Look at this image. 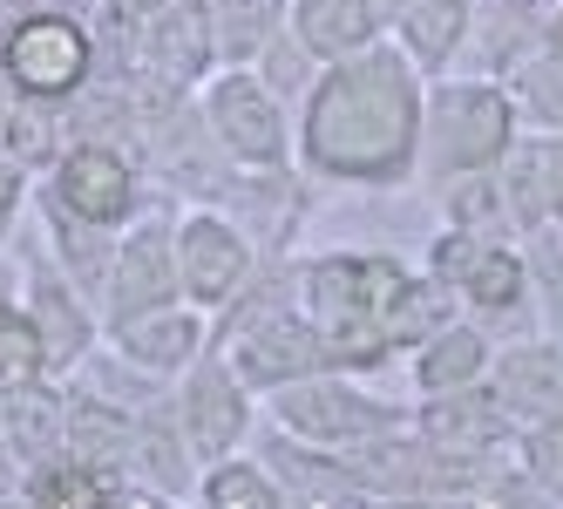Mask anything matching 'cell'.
I'll return each mask as SVG.
<instances>
[{
	"label": "cell",
	"mask_w": 563,
	"mask_h": 509,
	"mask_svg": "<svg viewBox=\"0 0 563 509\" xmlns=\"http://www.w3.org/2000/svg\"><path fill=\"white\" fill-rule=\"evenodd\" d=\"M530 476L543 496L563 502V414H543L537 421V435H530Z\"/></svg>",
	"instance_id": "f546056e"
},
{
	"label": "cell",
	"mask_w": 563,
	"mask_h": 509,
	"mask_svg": "<svg viewBox=\"0 0 563 509\" xmlns=\"http://www.w3.org/2000/svg\"><path fill=\"white\" fill-rule=\"evenodd\" d=\"M496 218H503L496 170H462V177H455V198H449V224H455V231H475V239H489Z\"/></svg>",
	"instance_id": "83f0119b"
},
{
	"label": "cell",
	"mask_w": 563,
	"mask_h": 509,
	"mask_svg": "<svg viewBox=\"0 0 563 509\" xmlns=\"http://www.w3.org/2000/svg\"><path fill=\"white\" fill-rule=\"evenodd\" d=\"M503 401L489 395L482 380L468 387H441V395H428V414H421V442L434 449H462V455H482L503 442Z\"/></svg>",
	"instance_id": "e0dca14e"
},
{
	"label": "cell",
	"mask_w": 563,
	"mask_h": 509,
	"mask_svg": "<svg viewBox=\"0 0 563 509\" xmlns=\"http://www.w3.org/2000/svg\"><path fill=\"white\" fill-rule=\"evenodd\" d=\"M14 496L34 502V509H115V476H102V468H89L82 455H48L14 476Z\"/></svg>",
	"instance_id": "ffe728a7"
},
{
	"label": "cell",
	"mask_w": 563,
	"mask_h": 509,
	"mask_svg": "<svg viewBox=\"0 0 563 509\" xmlns=\"http://www.w3.org/2000/svg\"><path fill=\"white\" fill-rule=\"evenodd\" d=\"M21 380H55V374H48V346L34 333L27 306H8L0 312V387H21Z\"/></svg>",
	"instance_id": "4316f807"
},
{
	"label": "cell",
	"mask_w": 563,
	"mask_h": 509,
	"mask_svg": "<svg viewBox=\"0 0 563 509\" xmlns=\"http://www.w3.org/2000/svg\"><path fill=\"white\" fill-rule=\"evenodd\" d=\"M184 299L177 286V224L170 218H130L115 231V252H109V279H102V327L130 320V312H150V306H170Z\"/></svg>",
	"instance_id": "ba28073f"
},
{
	"label": "cell",
	"mask_w": 563,
	"mask_h": 509,
	"mask_svg": "<svg viewBox=\"0 0 563 509\" xmlns=\"http://www.w3.org/2000/svg\"><path fill=\"white\" fill-rule=\"evenodd\" d=\"M34 204V177L14 164L8 150H0V245L14 239V224H21V211Z\"/></svg>",
	"instance_id": "4dcf8cb0"
},
{
	"label": "cell",
	"mask_w": 563,
	"mask_h": 509,
	"mask_svg": "<svg viewBox=\"0 0 563 509\" xmlns=\"http://www.w3.org/2000/svg\"><path fill=\"white\" fill-rule=\"evenodd\" d=\"M462 34H468V0H415V8L400 14V48H408L415 68L455 62Z\"/></svg>",
	"instance_id": "603a6c76"
},
{
	"label": "cell",
	"mask_w": 563,
	"mask_h": 509,
	"mask_svg": "<svg viewBox=\"0 0 563 509\" xmlns=\"http://www.w3.org/2000/svg\"><path fill=\"white\" fill-rule=\"evenodd\" d=\"M109 354H123L150 380H170V374H184L197 354H205V312L177 306V299L150 306V312H130V320L109 327Z\"/></svg>",
	"instance_id": "5bb4252c"
},
{
	"label": "cell",
	"mask_w": 563,
	"mask_h": 509,
	"mask_svg": "<svg viewBox=\"0 0 563 509\" xmlns=\"http://www.w3.org/2000/svg\"><path fill=\"white\" fill-rule=\"evenodd\" d=\"M8 102H14V82H8V75H0V115H8Z\"/></svg>",
	"instance_id": "d590c367"
},
{
	"label": "cell",
	"mask_w": 563,
	"mask_h": 509,
	"mask_svg": "<svg viewBox=\"0 0 563 509\" xmlns=\"http://www.w3.org/2000/svg\"><path fill=\"white\" fill-rule=\"evenodd\" d=\"M252 279V245L245 231L224 224L218 211H190L177 224V286L190 306H231Z\"/></svg>",
	"instance_id": "8fae6325"
},
{
	"label": "cell",
	"mask_w": 563,
	"mask_h": 509,
	"mask_svg": "<svg viewBox=\"0 0 563 509\" xmlns=\"http://www.w3.org/2000/svg\"><path fill=\"white\" fill-rule=\"evenodd\" d=\"M102 8H115V14H130V21H150L156 8H170V0H102Z\"/></svg>",
	"instance_id": "d6a6232c"
},
{
	"label": "cell",
	"mask_w": 563,
	"mask_h": 509,
	"mask_svg": "<svg viewBox=\"0 0 563 509\" xmlns=\"http://www.w3.org/2000/svg\"><path fill=\"white\" fill-rule=\"evenodd\" d=\"M272 414L292 442H319V449H353L367 435H387L394 414L387 401L360 395V387L340 380V367H319V374H299L286 387H272Z\"/></svg>",
	"instance_id": "8992f818"
},
{
	"label": "cell",
	"mask_w": 563,
	"mask_h": 509,
	"mask_svg": "<svg viewBox=\"0 0 563 509\" xmlns=\"http://www.w3.org/2000/svg\"><path fill=\"white\" fill-rule=\"evenodd\" d=\"M306 164L340 184H400L421 156V68L408 48H360L327 62L306 96Z\"/></svg>",
	"instance_id": "6da1fadb"
},
{
	"label": "cell",
	"mask_w": 563,
	"mask_h": 509,
	"mask_svg": "<svg viewBox=\"0 0 563 509\" xmlns=\"http://www.w3.org/2000/svg\"><path fill=\"white\" fill-rule=\"evenodd\" d=\"M190 468H197V449L184 435L177 408H136L130 449H123V483L115 489H143L150 502H177V496H190Z\"/></svg>",
	"instance_id": "4fadbf2b"
},
{
	"label": "cell",
	"mask_w": 563,
	"mask_h": 509,
	"mask_svg": "<svg viewBox=\"0 0 563 509\" xmlns=\"http://www.w3.org/2000/svg\"><path fill=\"white\" fill-rule=\"evenodd\" d=\"M415 380L428 387V395H441V387H468L489 374V340H482L475 327H434L421 346H415Z\"/></svg>",
	"instance_id": "7402d4cb"
},
{
	"label": "cell",
	"mask_w": 563,
	"mask_h": 509,
	"mask_svg": "<svg viewBox=\"0 0 563 509\" xmlns=\"http://www.w3.org/2000/svg\"><path fill=\"white\" fill-rule=\"evenodd\" d=\"M211 14H218V48L231 62H258V48L278 42L286 0H211Z\"/></svg>",
	"instance_id": "d4e9b609"
},
{
	"label": "cell",
	"mask_w": 563,
	"mask_h": 509,
	"mask_svg": "<svg viewBox=\"0 0 563 509\" xmlns=\"http://www.w3.org/2000/svg\"><path fill=\"white\" fill-rule=\"evenodd\" d=\"M455 286H462L468 306H482V312H509V306H522V258L482 239V252L468 258V272H462Z\"/></svg>",
	"instance_id": "484cf974"
},
{
	"label": "cell",
	"mask_w": 563,
	"mask_h": 509,
	"mask_svg": "<svg viewBox=\"0 0 563 509\" xmlns=\"http://www.w3.org/2000/svg\"><path fill=\"white\" fill-rule=\"evenodd\" d=\"M21 292H27V265H21L14 252H0V312L21 306Z\"/></svg>",
	"instance_id": "1f68e13d"
},
{
	"label": "cell",
	"mask_w": 563,
	"mask_h": 509,
	"mask_svg": "<svg viewBox=\"0 0 563 509\" xmlns=\"http://www.w3.org/2000/svg\"><path fill=\"white\" fill-rule=\"evenodd\" d=\"M34 204H48L75 224H102V231H123L143 211V177H136V156L115 150V143H68L55 156L48 177H34Z\"/></svg>",
	"instance_id": "5b68a950"
},
{
	"label": "cell",
	"mask_w": 563,
	"mask_h": 509,
	"mask_svg": "<svg viewBox=\"0 0 563 509\" xmlns=\"http://www.w3.org/2000/svg\"><path fill=\"white\" fill-rule=\"evenodd\" d=\"M496 190H503V211L516 224H556L563 218V130L530 136L496 156Z\"/></svg>",
	"instance_id": "9a60e30c"
},
{
	"label": "cell",
	"mask_w": 563,
	"mask_h": 509,
	"mask_svg": "<svg viewBox=\"0 0 563 509\" xmlns=\"http://www.w3.org/2000/svg\"><path fill=\"white\" fill-rule=\"evenodd\" d=\"M205 123H211V143L231 156V164H245V170H278L286 164V115H278V96L245 62L205 75Z\"/></svg>",
	"instance_id": "52a82bcc"
},
{
	"label": "cell",
	"mask_w": 563,
	"mask_h": 509,
	"mask_svg": "<svg viewBox=\"0 0 563 509\" xmlns=\"http://www.w3.org/2000/svg\"><path fill=\"white\" fill-rule=\"evenodd\" d=\"M27 8H42V0H0V27H8V21H21Z\"/></svg>",
	"instance_id": "836d02e7"
},
{
	"label": "cell",
	"mask_w": 563,
	"mask_h": 509,
	"mask_svg": "<svg viewBox=\"0 0 563 509\" xmlns=\"http://www.w3.org/2000/svg\"><path fill=\"white\" fill-rule=\"evenodd\" d=\"M0 150H8L27 177H48V170H55V156L68 150V102L14 96L8 115H0Z\"/></svg>",
	"instance_id": "44dd1931"
},
{
	"label": "cell",
	"mask_w": 563,
	"mask_h": 509,
	"mask_svg": "<svg viewBox=\"0 0 563 509\" xmlns=\"http://www.w3.org/2000/svg\"><path fill=\"white\" fill-rule=\"evenodd\" d=\"M177 421H184L197 462H218V455H231L238 442H245V428H252V387L238 380V367H231L224 354H218V361L197 354V361L184 367Z\"/></svg>",
	"instance_id": "30bf717a"
},
{
	"label": "cell",
	"mask_w": 563,
	"mask_h": 509,
	"mask_svg": "<svg viewBox=\"0 0 563 509\" xmlns=\"http://www.w3.org/2000/svg\"><path fill=\"white\" fill-rule=\"evenodd\" d=\"M292 34L312 62H340L380 42V8L374 0H292Z\"/></svg>",
	"instance_id": "ac0fdd59"
},
{
	"label": "cell",
	"mask_w": 563,
	"mask_h": 509,
	"mask_svg": "<svg viewBox=\"0 0 563 509\" xmlns=\"http://www.w3.org/2000/svg\"><path fill=\"white\" fill-rule=\"evenodd\" d=\"M516 136V102L489 82H441L421 96V150L441 177L496 170V156Z\"/></svg>",
	"instance_id": "3957f363"
},
{
	"label": "cell",
	"mask_w": 563,
	"mask_h": 509,
	"mask_svg": "<svg viewBox=\"0 0 563 509\" xmlns=\"http://www.w3.org/2000/svg\"><path fill=\"white\" fill-rule=\"evenodd\" d=\"M299 312L312 320L327 361L346 374V367H380L387 354L421 346L434 327H449V286L408 279L380 252H340L299 272Z\"/></svg>",
	"instance_id": "7a4b0ae2"
},
{
	"label": "cell",
	"mask_w": 563,
	"mask_h": 509,
	"mask_svg": "<svg viewBox=\"0 0 563 509\" xmlns=\"http://www.w3.org/2000/svg\"><path fill=\"white\" fill-rule=\"evenodd\" d=\"M197 502L211 509H278L286 489H278L272 462H238V455H218L205 468V483H197Z\"/></svg>",
	"instance_id": "cb8c5ba5"
},
{
	"label": "cell",
	"mask_w": 563,
	"mask_h": 509,
	"mask_svg": "<svg viewBox=\"0 0 563 509\" xmlns=\"http://www.w3.org/2000/svg\"><path fill=\"white\" fill-rule=\"evenodd\" d=\"M0 75L14 82V96H42L68 102L75 89L96 75V42L89 21L55 14V8H27L21 21L0 27Z\"/></svg>",
	"instance_id": "277c9868"
},
{
	"label": "cell",
	"mask_w": 563,
	"mask_h": 509,
	"mask_svg": "<svg viewBox=\"0 0 563 509\" xmlns=\"http://www.w3.org/2000/svg\"><path fill=\"white\" fill-rule=\"evenodd\" d=\"M21 306H27L34 333H42V346H48V374H55V380L96 354L102 312H96V299L75 286L55 258H34V265H27V292H21Z\"/></svg>",
	"instance_id": "9c48e42d"
},
{
	"label": "cell",
	"mask_w": 563,
	"mask_h": 509,
	"mask_svg": "<svg viewBox=\"0 0 563 509\" xmlns=\"http://www.w3.org/2000/svg\"><path fill=\"white\" fill-rule=\"evenodd\" d=\"M0 449L14 468H34L68 449V387L62 380H21L0 387Z\"/></svg>",
	"instance_id": "2e32d148"
},
{
	"label": "cell",
	"mask_w": 563,
	"mask_h": 509,
	"mask_svg": "<svg viewBox=\"0 0 563 509\" xmlns=\"http://www.w3.org/2000/svg\"><path fill=\"white\" fill-rule=\"evenodd\" d=\"M489 374L509 414H563V346H509L489 354Z\"/></svg>",
	"instance_id": "d6986e66"
},
{
	"label": "cell",
	"mask_w": 563,
	"mask_h": 509,
	"mask_svg": "<svg viewBox=\"0 0 563 509\" xmlns=\"http://www.w3.org/2000/svg\"><path fill=\"white\" fill-rule=\"evenodd\" d=\"M550 48H556V55H563V14H556V21H550Z\"/></svg>",
	"instance_id": "e575fe53"
},
{
	"label": "cell",
	"mask_w": 563,
	"mask_h": 509,
	"mask_svg": "<svg viewBox=\"0 0 563 509\" xmlns=\"http://www.w3.org/2000/svg\"><path fill=\"white\" fill-rule=\"evenodd\" d=\"M218 14L211 0H170L143 21V75L170 89H205V75L218 68Z\"/></svg>",
	"instance_id": "7c38bea8"
},
{
	"label": "cell",
	"mask_w": 563,
	"mask_h": 509,
	"mask_svg": "<svg viewBox=\"0 0 563 509\" xmlns=\"http://www.w3.org/2000/svg\"><path fill=\"white\" fill-rule=\"evenodd\" d=\"M516 89H522V102H530L550 130H563V55H556V48H550L543 62H522Z\"/></svg>",
	"instance_id": "f1b7e54d"
}]
</instances>
